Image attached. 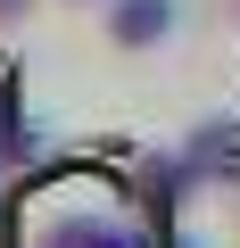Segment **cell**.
<instances>
[{"label":"cell","mask_w":240,"mask_h":248,"mask_svg":"<svg viewBox=\"0 0 240 248\" xmlns=\"http://www.w3.org/2000/svg\"><path fill=\"white\" fill-rule=\"evenodd\" d=\"M25 248H149V240H141V223L116 207V199L75 190V199H50L33 215V240Z\"/></svg>","instance_id":"1"},{"label":"cell","mask_w":240,"mask_h":248,"mask_svg":"<svg viewBox=\"0 0 240 248\" xmlns=\"http://www.w3.org/2000/svg\"><path fill=\"white\" fill-rule=\"evenodd\" d=\"M182 33V0H99V50L108 58H158Z\"/></svg>","instance_id":"2"},{"label":"cell","mask_w":240,"mask_h":248,"mask_svg":"<svg viewBox=\"0 0 240 248\" xmlns=\"http://www.w3.org/2000/svg\"><path fill=\"white\" fill-rule=\"evenodd\" d=\"M33 157V124H25V83H17V66L0 58V157Z\"/></svg>","instance_id":"3"},{"label":"cell","mask_w":240,"mask_h":248,"mask_svg":"<svg viewBox=\"0 0 240 248\" xmlns=\"http://www.w3.org/2000/svg\"><path fill=\"white\" fill-rule=\"evenodd\" d=\"M42 9H50V0H0V33H9V25H33Z\"/></svg>","instance_id":"4"},{"label":"cell","mask_w":240,"mask_h":248,"mask_svg":"<svg viewBox=\"0 0 240 248\" xmlns=\"http://www.w3.org/2000/svg\"><path fill=\"white\" fill-rule=\"evenodd\" d=\"M207 9H215V17H232V25H240V0H207Z\"/></svg>","instance_id":"5"},{"label":"cell","mask_w":240,"mask_h":248,"mask_svg":"<svg viewBox=\"0 0 240 248\" xmlns=\"http://www.w3.org/2000/svg\"><path fill=\"white\" fill-rule=\"evenodd\" d=\"M58 9H99V0H58Z\"/></svg>","instance_id":"6"},{"label":"cell","mask_w":240,"mask_h":248,"mask_svg":"<svg viewBox=\"0 0 240 248\" xmlns=\"http://www.w3.org/2000/svg\"><path fill=\"white\" fill-rule=\"evenodd\" d=\"M0 166H9V157H0Z\"/></svg>","instance_id":"7"}]
</instances>
